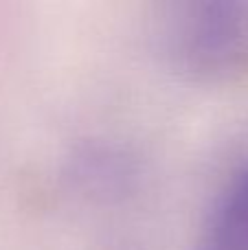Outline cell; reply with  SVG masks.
Here are the masks:
<instances>
[{"label": "cell", "instance_id": "7a4b0ae2", "mask_svg": "<svg viewBox=\"0 0 248 250\" xmlns=\"http://www.w3.org/2000/svg\"><path fill=\"white\" fill-rule=\"evenodd\" d=\"M196 250H248V165L222 187L200 226Z\"/></svg>", "mask_w": 248, "mask_h": 250}, {"label": "cell", "instance_id": "6da1fadb", "mask_svg": "<svg viewBox=\"0 0 248 250\" xmlns=\"http://www.w3.org/2000/svg\"><path fill=\"white\" fill-rule=\"evenodd\" d=\"M169 51L183 70L227 77L248 64V2H193L169 31Z\"/></svg>", "mask_w": 248, "mask_h": 250}]
</instances>
